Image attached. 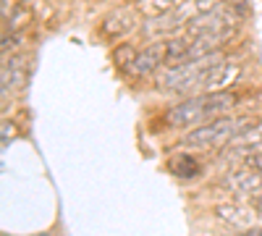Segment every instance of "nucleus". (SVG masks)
I'll list each match as a JSON object with an SVG mask.
<instances>
[{
	"label": "nucleus",
	"instance_id": "nucleus-13",
	"mask_svg": "<svg viewBox=\"0 0 262 236\" xmlns=\"http://www.w3.org/2000/svg\"><path fill=\"white\" fill-rule=\"evenodd\" d=\"M252 200H254V207H257V212H262V191H257V195H254Z\"/></svg>",
	"mask_w": 262,
	"mask_h": 236
},
{
	"label": "nucleus",
	"instance_id": "nucleus-9",
	"mask_svg": "<svg viewBox=\"0 0 262 236\" xmlns=\"http://www.w3.org/2000/svg\"><path fill=\"white\" fill-rule=\"evenodd\" d=\"M231 149L236 153H257L262 149V121H247V126L231 139Z\"/></svg>",
	"mask_w": 262,
	"mask_h": 236
},
{
	"label": "nucleus",
	"instance_id": "nucleus-8",
	"mask_svg": "<svg viewBox=\"0 0 262 236\" xmlns=\"http://www.w3.org/2000/svg\"><path fill=\"white\" fill-rule=\"evenodd\" d=\"M181 27L186 29V18L176 8V11L163 13V16H149L142 24V32H144V37H168V34H176Z\"/></svg>",
	"mask_w": 262,
	"mask_h": 236
},
{
	"label": "nucleus",
	"instance_id": "nucleus-1",
	"mask_svg": "<svg viewBox=\"0 0 262 236\" xmlns=\"http://www.w3.org/2000/svg\"><path fill=\"white\" fill-rule=\"evenodd\" d=\"M238 95L233 92H210V95H191L181 102H176L165 113V123L173 128H196L212 118L228 116V111L236 105Z\"/></svg>",
	"mask_w": 262,
	"mask_h": 236
},
{
	"label": "nucleus",
	"instance_id": "nucleus-14",
	"mask_svg": "<svg viewBox=\"0 0 262 236\" xmlns=\"http://www.w3.org/2000/svg\"><path fill=\"white\" fill-rule=\"evenodd\" d=\"M242 236H262V228H252V231H247V233H242Z\"/></svg>",
	"mask_w": 262,
	"mask_h": 236
},
{
	"label": "nucleus",
	"instance_id": "nucleus-5",
	"mask_svg": "<svg viewBox=\"0 0 262 236\" xmlns=\"http://www.w3.org/2000/svg\"><path fill=\"white\" fill-rule=\"evenodd\" d=\"M215 216L223 223L233 226V228H242V233L257 228V210L244 205V202H221V205H215Z\"/></svg>",
	"mask_w": 262,
	"mask_h": 236
},
{
	"label": "nucleus",
	"instance_id": "nucleus-2",
	"mask_svg": "<svg viewBox=\"0 0 262 236\" xmlns=\"http://www.w3.org/2000/svg\"><path fill=\"white\" fill-rule=\"evenodd\" d=\"M247 126V121L233 118V116H221L212 118L202 126L191 128L184 137V144L189 147H221V144H231V139Z\"/></svg>",
	"mask_w": 262,
	"mask_h": 236
},
{
	"label": "nucleus",
	"instance_id": "nucleus-10",
	"mask_svg": "<svg viewBox=\"0 0 262 236\" xmlns=\"http://www.w3.org/2000/svg\"><path fill=\"white\" fill-rule=\"evenodd\" d=\"M186 0H144L142 8L149 13V16H163V13H170L176 11L179 6H184Z\"/></svg>",
	"mask_w": 262,
	"mask_h": 236
},
{
	"label": "nucleus",
	"instance_id": "nucleus-4",
	"mask_svg": "<svg viewBox=\"0 0 262 236\" xmlns=\"http://www.w3.org/2000/svg\"><path fill=\"white\" fill-rule=\"evenodd\" d=\"M160 66H168V53H165V39L163 42H152V45L137 50L134 60L126 66V74L128 76H149V74H155Z\"/></svg>",
	"mask_w": 262,
	"mask_h": 236
},
{
	"label": "nucleus",
	"instance_id": "nucleus-12",
	"mask_svg": "<svg viewBox=\"0 0 262 236\" xmlns=\"http://www.w3.org/2000/svg\"><path fill=\"white\" fill-rule=\"evenodd\" d=\"M11 139H16V126L13 121H3V144H11Z\"/></svg>",
	"mask_w": 262,
	"mask_h": 236
},
{
	"label": "nucleus",
	"instance_id": "nucleus-6",
	"mask_svg": "<svg viewBox=\"0 0 262 236\" xmlns=\"http://www.w3.org/2000/svg\"><path fill=\"white\" fill-rule=\"evenodd\" d=\"M137 21H139V11H134V8H116V11H111L102 18L100 34L105 39H118V37H123V34H128L131 29H134Z\"/></svg>",
	"mask_w": 262,
	"mask_h": 236
},
{
	"label": "nucleus",
	"instance_id": "nucleus-7",
	"mask_svg": "<svg viewBox=\"0 0 262 236\" xmlns=\"http://www.w3.org/2000/svg\"><path fill=\"white\" fill-rule=\"evenodd\" d=\"M221 186L233 191V195H257V191L262 189V174H254V170L249 168H233L228 170V174L221 179Z\"/></svg>",
	"mask_w": 262,
	"mask_h": 236
},
{
	"label": "nucleus",
	"instance_id": "nucleus-3",
	"mask_svg": "<svg viewBox=\"0 0 262 236\" xmlns=\"http://www.w3.org/2000/svg\"><path fill=\"white\" fill-rule=\"evenodd\" d=\"M238 21V11L228 8V6H215L212 11H205L200 16H194L189 24H186V32L189 37H205V34H228L233 32Z\"/></svg>",
	"mask_w": 262,
	"mask_h": 236
},
{
	"label": "nucleus",
	"instance_id": "nucleus-11",
	"mask_svg": "<svg viewBox=\"0 0 262 236\" xmlns=\"http://www.w3.org/2000/svg\"><path fill=\"white\" fill-rule=\"evenodd\" d=\"M249 170H254V174H262V149H257V153H249L247 155V165Z\"/></svg>",
	"mask_w": 262,
	"mask_h": 236
}]
</instances>
